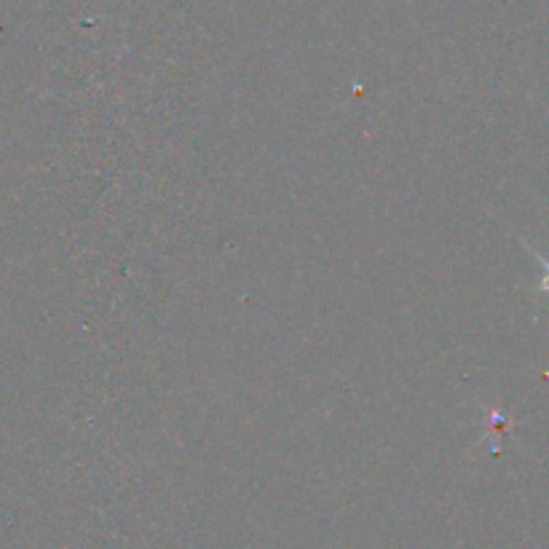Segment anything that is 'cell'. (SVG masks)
<instances>
[{"instance_id": "cell-1", "label": "cell", "mask_w": 549, "mask_h": 549, "mask_svg": "<svg viewBox=\"0 0 549 549\" xmlns=\"http://www.w3.org/2000/svg\"><path fill=\"white\" fill-rule=\"evenodd\" d=\"M539 263H541V266H544V271H547V276H544V282H541V290L549 292V263H547V260H541V258H539Z\"/></svg>"}]
</instances>
